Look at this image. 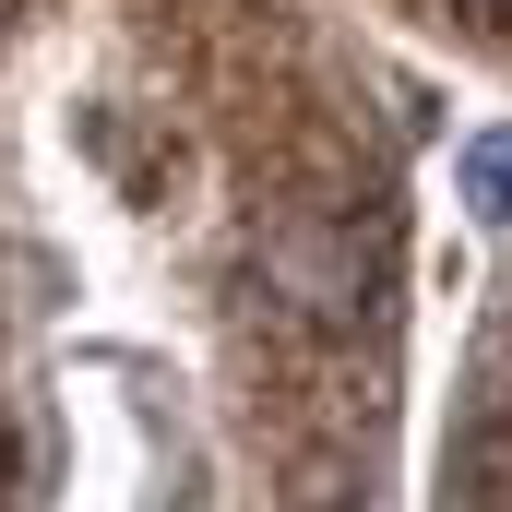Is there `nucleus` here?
I'll return each mask as SVG.
<instances>
[{
	"instance_id": "1",
	"label": "nucleus",
	"mask_w": 512,
	"mask_h": 512,
	"mask_svg": "<svg viewBox=\"0 0 512 512\" xmlns=\"http://www.w3.org/2000/svg\"><path fill=\"white\" fill-rule=\"evenodd\" d=\"M262 274L310 310V322H358V298H370V262H358V227H322V215H298V227H262Z\"/></svg>"
},
{
	"instance_id": "2",
	"label": "nucleus",
	"mask_w": 512,
	"mask_h": 512,
	"mask_svg": "<svg viewBox=\"0 0 512 512\" xmlns=\"http://www.w3.org/2000/svg\"><path fill=\"white\" fill-rule=\"evenodd\" d=\"M465 203H477V227H512V131L465 143Z\"/></svg>"
},
{
	"instance_id": "3",
	"label": "nucleus",
	"mask_w": 512,
	"mask_h": 512,
	"mask_svg": "<svg viewBox=\"0 0 512 512\" xmlns=\"http://www.w3.org/2000/svg\"><path fill=\"white\" fill-rule=\"evenodd\" d=\"M0 12H12V0H0Z\"/></svg>"
},
{
	"instance_id": "4",
	"label": "nucleus",
	"mask_w": 512,
	"mask_h": 512,
	"mask_svg": "<svg viewBox=\"0 0 512 512\" xmlns=\"http://www.w3.org/2000/svg\"><path fill=\"white\" fill-rule=\"evenodd\" d=\"M501 12H512V0H501Z\"/></svg>"
}]
</instances>
